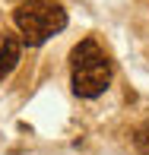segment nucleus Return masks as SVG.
Here are the masks:
<instances>
[{
	"label": "nucleus",
	"mask_w": 149,
	"mask_h": 155,
	"mask_svg": "<svg viewBox=\"0 0 149 155\" xmlns=\"http://www.w3.org/2000/svg\"><path fill=\"white\" fill-rule=\"evenodd\" d=\"M13 22L22 32L25 45L38 48L67 29V10L57 3H48V0H29V3H19L13 10Z\"/></svg>",
	"instance_id": "2"
},
{
	"label": "nucleus",
	"mask_w": 149,
	"mask_h": 155,
	"mask_svg": "<svg viewBox=\"0 0 149 155\" xmlns=\"http://www.w3.org/2000/svg\"><path fill=\"white\" fill-rule=\"evenodd\" d=\"M19 54H22V41L16 35H3V45H0V79H6L16 70Z\"/></svg>",
	"instance_id": "3"
},
{
	"label": "nucleus",
	"mask_w": 149,
	"mask_h": 155,
	"mask_svg": "<svg viewBox=\"0 0 149 155\" xmlns=\"http://www.w3.org/2000/svg\"><path fill=\"white\" fill-rule=\"evenodd\" d=\"M73 67V92L80 98H98L111 82V60L95 38H83L70 54Z\"/></svg>",
	"instance_id": "1"
},
{
	"label": "nucleus",
	"mask_w": 149,
	"mask_h": 155,
	"mask_svg": "<svg viewBox=\"0 0 149 155\" xmlns=\"http://www.w3.org/2000/svg\"><path fill=\"white\" fill-rule=\"evenodd\" d=\"M133 143H137V149L143 152V155H149V124H143L137 130V136H133Z\"/></svg>",
	"instance_id": "4"
}]
</instances>
